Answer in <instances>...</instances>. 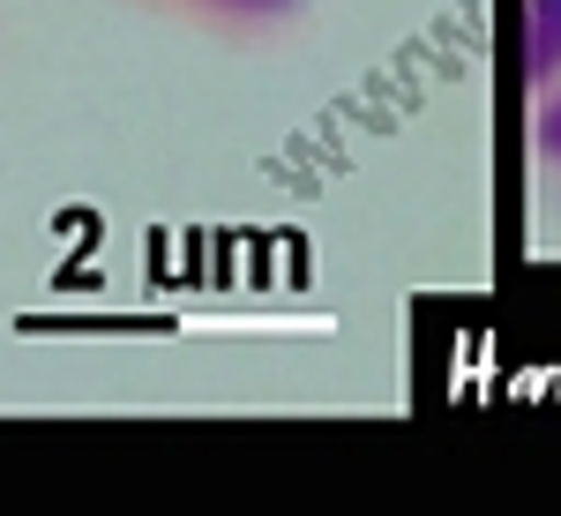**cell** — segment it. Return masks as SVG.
<instances>
[{"label": "cell", "mask_w": 561, "mask_h": 516, "mask_svg": "<svg viewBox=\"0 0 561 516\" xmlns=\"http://www.w3.org/2000/svg\"><path fill=\"white\" fill-rule=\"evenodd\" d=\"M531 76H561V0H531Z\"/></svg>", "instance_id": "obj_2"}, {"label": "cell", "mask_w": 561, "mask_h": 516, "mask_svg": "<svg viewBox=\"0 0 561 516\" xmlns=\"http://www.w3.org/2000/svg\"><path fill=\"white\" fill-rule=\"evenodd\" d=\"M531 150H539L547 165H561V76L539 90V105H531Z\"/></svg>", "instance_id": "obj_3"}, {"label": "cell", "mask_w": 561, "mask_h": 516, "mask_svg": "<svg viewBox=\"0 0 561 516\" xmlns=\"http://www.w3.org/2000/svg\"><path fill=\"white\" fill-rule=\"evenodd\" d=\"M180 15H195V23H210V31H277V23H293L307 0H165Z\"/></svg>", "instance_id": "obj_1"}]
</instances>
